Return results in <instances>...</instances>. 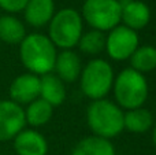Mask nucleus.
Listing matches in <instances>:
<instances>
[{
    "instance_id": "f257e3e1",
    "label": "nucleus",
    "mask_w": 156,
    "mask_h": 155,
    "mask_svg": "<svg viewBox=\"0 0 156 155\" xmlns=\"http://www.w3.org/2000/svg\"><path fill=\"white\" fill-rule=\"evenodd\" d=\"M21 62L32 74L45 76L54 70L56 60V47L48 36L41 33L26 34L19 44Z\"/></svg>"
},
{
    "instance_id": "f03ea898",
    "label": "nucleus",
    "mask_w": 156,
    "mask_h": 155,
    "mask_svg": "<svg viewBox=\"0 0 156 155\" xmlns=\"http://www.w3.org/2000/svg\"><path fill=\"white\" fill-rule=\"evenodd\" d=\"M86 121L94 136L103 139L115 137L125 129L123 111L107 99L93 100L86 111Z\"/></svg>"
},
{
    "instance_id": "7ed1b4c3",
    "label": "nucleus",
    "mask_w": 156,
    "mask_h": 155,
    "mask_svg": "<svg viewBox=\"0 0 156 155\" xmlns=\"http://www.w3.org/2000/svg\"><path fill=\"white\" fill-rule=\"evenodd\" d=\"M114 95L121 107L134 110L141 107L148 98V82L144 74L129 67L114 78Z\"/></svg>"
},
{
    "instance_id": "20e7f679",
    "label": "nucleus",
    "mask_w": 156,
    "mask_h": 155,
    "mask_svg": "<svg viewBox=\"0 0 156 155\" xmlns=\"http://www.w3.org/2000/svg\"><path fill=\"white\" fill-rule=\"evenodd\" d=\"M82 36V16L74 8H62L49 22V40L55 47L71 49Z\"/></svg>"
},
{
    "instance_id": "39448f33",
    "label": "nucleus",
    "mask_w": 156,
    "mask_h": 155,
    "mask_svg": "<svg viewBox=\"0 0 156 155\" xmlns=\"http://www.w3.org/2000/svg\"><path fill=\"white\" fill-rule=\"evenodd\" d=\"M81 89L92 100L104 99L114 85V70L104 59H93L81 71Z\"/></svg>"
},
{
    "instance_id": "423d86ee",
    "label": "nucleus",
    "mask_w": 156,
    "mask_h": 155,
    "mask_svg": "<svg viewBox=\"0 0 156 155\" xmlns=\"http://www.w3.org/2000/svg\"><path fill=\"white\" fill-rule=\"evenodd\" d=\"M121 14L122 3L118 0H85L81 16L94 30L105 32L118 26Z\"/></svg>"
},
{
    "instance_id": "0eeeda50",
    "label": "nucleus",
    "mask_w": 156,
    "mask_h": 155,
    "mask_svg": "<svg viewBox=\"0 0 156 155\" xmlns=\"http://www.w3.org/2000/svg\"><path fill=\"white\" fill-rule=\"evenodd\" d=\"M138 34L136 30L118 25L110 30L105 37V51L114 60L130 59L133 52L138 48Z\"/></svg>"
},
{
    "instance_id": "6e6552de",
    "label": "nucleus",
    "mask_w": 156,
    "mask_h": 155,
    "mask_svg": "<svg viewBox=\"0 0 156 155\" xmlns=\"http://www.w3.org/2000/svg\"><path fill=\"white\" fill-rule=\"evenodd\" d=\"M26 125L25 110L12 100H0V142L12 140Z\"/></svg>"
},
{
    "instance_id": "1a4fd4ad",
    "label": "nucleus",
    "mask_w": 156,
    "mask_h": 155,
    "mask_svg": "<svg viewBox=\"0 0 156 155\" xmlns=\"http://www.w3.org/2000/svg\"><path fill=\"white\" fill-rule=\"evenodd\" d=\"M40 96V77L32 73L18 76L10 87V98L18 104H29Z\"/></svg>"
},
{
    "instance_id": "9d476101",
    "label": "nucleus",
    "mask_w": 156,
    "mask_h": 155,
    "mask_svg": "<svg viewBox=\"0 0 156 155\" xmlns=\"http://www.w3.org/2000/svg\"><path fill=\"white\" fill-rule=\"evenodd\" d=\"M14 148L18 155H47L48 143L41 133L23 129L14 137Z\"/></svg>"
},
{
    "instance_id": "9b49d317",
    "label": "nucleus",
    "mask_w": 156,
    "mask_h": 155,
    "mask_svg": "<svg viewBox=\"0 0 156 155\" xmlns=\"http://www.w3.org/2000/svg\"><path fill=\"white\" fill-rule=\"evenodd\" d=\"M151 10L144 2L129 0L122 3L121 22L132 30H140L149 23Z\"/></svg>"
},
{
    "instance_id": "f8f14e48",
    "label": "nucleus",
    "mask_w": 156,
    "mask_h": 155,
    "mask_svg": "<svg viewBox=\"0 0 156 155\" xmlns=\"http://www.w3.org/2000/svg\"><path fill=\"white\" fill-rule=\"evenodd\" d=\"M25 19L33 27H43L55 15L54 0H29L23 10Z\"/></svg>"
},
{
    "instance_id": "ddd939ff",
    "label": "nucleus",
    "mask_w": 156,
    "mask_h": 155,
    "mask_svg": "<svg viewBox=\"0 0 156 155\" xmlns=\"http://www.w3.org/2000/svg\"><path fill=\"white\" fill-rule=\"evenodd\" d=\"M54 70L62 81L73 82L81 76L82 66H81L80 56L71 49H65L56 55Z\"/></svg>"
},
{
    "instance_id": "4468645a",
    "label": "nucleus",
    "mask_w": 156,
    "mask_h": 155,
    "mask_svg": "<svg viewBox=\"0 0 156 155\" xmlns=\"http://www.w3.org/2000/svg\"><path fill=\"white\" fill-rule=\"evenodd\" d=\"M40 98L52 107L59 106L66 99V88L58 76L45 74L40 78Z\"/></svg>"
},
{
    "instance_id": "2eb2a0df",
    "label": "nucleus",
    "mask_w": 156,
    "mask_h": 155,
    "mask_svg": "<svg viewBox=\"0 0 156 155\" xmlns=\"http://www.w3.org/2000/svg\"><path fill=\"white\" fill-rule=\"evenodd\" d=\"M71 155H115V148L108 139L89 136L77 143Z\"/></svg>"
},
{
    "instance_id": "dca6fc26",
    "label": "nucleus",
    "mask_w": 156,
    "mask_h": 155,
    "mask_svg": "<svg viewBox=\"0 0 156 155\" xmlns=\"http://www.w3.org/2000/svg\"><path fill=\"white\" fill-rule=\"evenodd\" d=\"M26 37L25 25L12 15L0 16V40L5 44H21Z\"/></svg>"
},
{
    "instance_id": "f3484780",
    "label": "nucleus",
    "mask_w": 156,
    "mask_h": 155,
    "mask_svg": "<svg viewBox=\"0 0 156 155\" xmlns=\"http://www.w3.org/2000/svg\"><path fill=\"white\" fill-rule=\"evenodd\" d=\"M154 125V117L148 110L138 107L123 113V126L133 133H145Z\"/></svg>"
},
{
    "instance_id": "a211bd4d",
    "label": "nucleus",
    "mask_w": 156,
    "mask_h": 155,
    "mask_svg": "<svg viewBox=\"0 0 156 155\" xmlns=\"http://www.w3.org/2000/svg\"><path fill=\"white\" fill-rule=\"evenodd\" d=\"M54 107L49 103H47L43 99H36L32 103H29L27 109L25 110V118L26 124L32 126H43L52 118Z\"/></svg>"
},
{
    "instance_id": "6ab92c4d",
    "label": "nucleus",
    "mask_w": 156,
    "mask_h": 155,
    "mask_svg": "<svg viewBox=\"0 0 156 155\" xmlns=\"http://www.w3.org/2000/svg\"><path fill=\"white\" fill-rule=\"evenodd\" d=\"M132 69L137 70L138 73H147L156 69V48L152 45L138 47L133 55L130 56Z\"/></svg>"
},
{
    "instance_id": "aec40b11",
    "label": "nucleus",
    "mask_w": 156,
    "mask_h": 155,
    "mask_svg": "<svg viewBox=\"0 0 156 155\" xmlns=\"http://www.w3.org/2000/svg\"><path fill=\"white\" fill-rule=\"evenodd\" d=\"M77 45L86 55H99L105 49V36L100 30H89L81 36Z\"/></svg>"
},
{
    "instance_id": "412c9836",
    "label": "nucleus",
    "mask_w": 156,
    "mask_h": 155,
    "mask_svg": "<svg viewBox=\"0 0 156 155\" xmlns=\"http://www.w3.org/2000/svg\"><path fill=\"white\" fill-rule=\"evenodd\" d=\"M29 0H0V8L7 13H21L25 10Z\"/></svg>"
},
{
    "instance_id": "4be33fe9",
    "label": "nucleus",
    "mask_w": 156,
    "mask_h": 155,
    "mask_svg": "<svg viewBox=\"0 0 156 155\" xmlns=\"http://www.w3.org/2000/svg\"><path fill=\"white\" fill-rule=\"evenodd\" d=\"M152 140H154V146H155V148H156V125H155V128H154V135H152Z\"/></svg>"
},
{
    "instance_id": "5701e85b",
    "label": "nucleus",
    "mask_w": 156,
    "mask_h": 155,
    "mask_svg": "<svg viewBox=\"0 0 156 155\" xmlns=\"http://www.w3.org/2000/svg\"><path fill=\"white\" fill-rule=\"evenodd\" d=\"M118 2H121V3H123V2H129V0H118Z\"/></svg>"
}]
</instances>
